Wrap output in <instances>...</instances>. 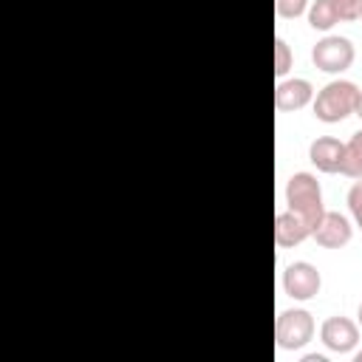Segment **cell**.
<instances>
[{"label":"cell","mask_w":362,"mask_h":362,"mask_svg":"<svg viewBox=\"0 0 362 362\" xmlns=\"http://www.w3.org/2000/svg\"><path fill=\"white\" fill-rule=\"evenodd\" d=\"M280 286H283L286 297H291L294 303H308L322 288V272L308 260H294L283 269Z\"/></svg>","instance_id":"cell-6"},{"label":"cell","mask_w":362,"mask_h":362,"mask_svg":"<svg viewBox=\"0 0 362 362\" xmlns=\"http://www.w3.org/2000/svg\"><path fill=\"white\" fill-rule=\"evenodd\" d=\"M359 90H362V88H359L356 82L337 76V79L325 82V85L314 93L311 110H314V116H317L320 122H325V124H337V122L354 116Z\"/></svg>","instance_id":"cell-1"},{"label":"cell","mask_w":362,"mask_h":362,"mask_svg":"<svg viewBox=\"0 0 362 362\" xmlns=\"http://www.w3.org/2000/svg\"><path fill=\"white\" fill-rule=\"evenodd\" d=\"M308 161L320 170V173H339L342 161H345V141H339L337 136H317L308 144Z\"/></svg>","instance_id":"cell-10"},{"label":"cell","mask_w":362,"mask_h":362,"mask_svg":"<svg viewBox=\"0 0 362 362\" xmlns=\"http://www.w3.org/2000/svg\"><path fill=\"white\" fill-rule=\"evenodd\" d=\"M339 175L345 178H362V130L351 133V139L345 141V161Z\"/></svg>","instance_id":"cell-12"},{"label":"cell","mask_w":362,"mask_h":362,"mask_svg":"<svg viewBox=\"0 0 362 362\" xmlns=\"http://www.w3.org/2000/svg\"><path fill=\"white\" fill-rule=\"evenodd\" d=\"M311 238V226L291 209H280L274 215V243L280 249H291V246H300L303 240Z\"/></svg>","instance_id":"cell-11"},{"label":"cell","mask_w":362,"mask_h":362,"mask_svg":"<svg viewBox=\"0 0 362 362\" xmlns=\"http://www.w3.org/2000/svg\"><path fill=\"white\" fill-rule=\"evenodd\" d=\"M294 65V54H291V45L283 40V37H274V76L283 79Z\"/></svg>","instance_id":"cell-13"},{"label":"cell","mask_w":362,"mask_h":362,"mask_svg":"<svg viewBox=\"0 0 362 362\" xmlns=\"http://www.w3.org/2000/svg\"><path fill=\"white\" fill-rule=\"evenodd\" d=\"M354 59H356V48H354V42L348 40V37H342V34H322L317 42H314V48H311V62H314V68L317 71H322V74H331V76H339V74H345L351 65H354Z\"/></svg>","instance_id":"cell-4"},{"label":"cell","mask_w":362,"mask_h":362,"mask_svg":"<svg viewBox=\"0 0 362 362\" xmlns=\"http://www.w3.org/2000/svg\"><path fill=\"white\" fill-rule=\"evenodd\" d=\"M356 322H359V328H362V303H359V308H356Z\"/></svg>","instance_id":"cell-18"},{"label":"cell","mask_w":362,"mask_h":362,"mask_svg":"<svg viewBox=\"0 0 362 362\" xmlns=\"http://www.w3.org/2000/svg\"><path fill=\"white\" fill-rule=\"evenodd\" d=\"M317 334V322L308 308H283L274 320V342L280 351H303Z\"/></svg>","instance_id":"cell-3"},{"label":"cell","mask_w":362,"mask_h":362,"mask_svg":"<svg viewBox=\"0 0 362 362\" xmlns=\"http://www.w3.org/2000/svg\"><path fill=\"white\" fill-rule=\"evenodd\" d=\"M354 116H359V119H362V90H359V99H356V110H354Z\"/></svg>","instance_id":"cell-17"},{"label":"cell","mask_w":362,"mask_h":362,"mask_svg":"<svg viewBox=\"0 0 362 362\" xmlns=\"http://www.w3.org/2000/svg\"><path fill=\"white\" fill-rule=\"evenodd\" d=\"M300 362H325V356L322 354H303Z\"/></svg>","instance_id":"cell-16"},{"label":"cell","mask_w":362,"mask_h":362,"mask_svg":"<svg viewBox=\"0 0 362 362\" xmlns=\"http://www.w3.org/2000/svg\"><path fill=\"white\" fill-rule=\"evenodd\" d=\"M286 209L297 212L314 232V226L322 221L325 215V198H322V187L317 181L314 173L308 170H297L288 181H286Z\"/></svg>","instance_id":"cell-2"},{"label":"cell","mask_w":362,"mask_h":362,"mask_svg":"<svg viewBox=\"0 0 362 362\" xmlns=\"http://www.w3.org/2000/svg\"><path fill=\"white\" fill-rule=\"evenodd\" d=\"M314 85L303 76H291V79H280L274 85V107L280 113H294V110H303L305 105L314 102Z\"/></svg>","instance_id":"cell-9"},{"label":"cell","mask_w":362,"mask_h":362,"mask_svg":"<svg viewBox=\"0 0 362 362\" xmlns=\"http://www.w3.org/2000/svg\"><path fill=\"white\" fill-rule=\"evenodd\" d=\"M359 322L351 320V317H328L322 320L320 325V342L325 345V351L337 354V356H345V354H354L356 345H359Z\"/></svg>","instance_id":"cell-7"},{"label":"cell","mask_w":362,"mask_h":362,"mask_svg":"<svg viewBox=\"0 0 362 362\" xmlns=\"http://www.w3.org/2000/svg\"><path fill=\"white\" fill-rule=\"evenodd\" d=\"M305 17L314 31L328 34L339 23L362 20V0H311Z\"/></svg>","instance_id":"cell-5"},{"label":"cell","mask_w":362,"mask_h":362,"mask_svg":"<svg viewBox=\"0 0 362 362\" xmlns=\"http://www.w3.org/2000/svg\"><path fill=\"white\" fill-rule=\"evenodd\" d=\"M354 359H356V362H362V348H359V351H354Z\"/></svg>","instance_id":"cell-19"},{"label":"cell","mask_w":362,"mask_h":362,"mask_svg":"<svg viewBox=\"0 0 362 362\" xmlns=\"http://www.w3.org/2000/svg\"><path fill=\"white\" fill-rule=\"evenodd\" d=\"M308 3L311 0H274V11H277V17L294 20V17H300V14L308 11Z\"/></svg>","instance_id":"cell-15"},{"label":"cell","mask_w":362,"mask_h":362,"mask_svg":"<svg viewBox=\"0 0 362 362\" xmlns=\"http://www.w3.org/2000/svg\"><path fill=\"white\" fill-rule=\"evenodd\" d=\"M311 238H314L317 246H322V249H342V246H348L351 238H354V221H351V215L325 209V215H322V221L314 226Z\"/></svg>","instance_id":"cell-8"},{"label":"cell","mask_w":362,"mask_h":362,"mask_svg":"<svg viewBox=\"0 0 362 362\" xmlns=\"http://www.w3.org/2000/svg\"><path fill=\"white\" fill-rule=\"evenodd\" d=\"M345 204H348V215H351L354 226L362 232V178H354V184L345 195Z\"/></svg>","instance_id":"cell-14"}]
</instances>
